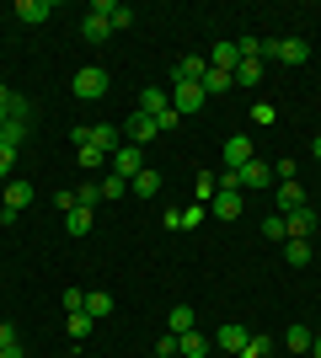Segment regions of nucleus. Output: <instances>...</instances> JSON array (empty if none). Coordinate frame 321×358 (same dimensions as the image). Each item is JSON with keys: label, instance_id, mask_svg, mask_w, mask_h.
Instances as JSON below:
<instances>
[{"label": "nucleus", "instance_id": "ea45409f", "mask_svg": "<svg viewBox=\"0 0 321 358\" xmlns=\"http://www.w3.org/2000/svg\"><path fill=\"white\" fill-rule=\"evenodd\" d=\"M177 123H183V113H177V107H166V113H161V118H155V129H161V134H171V129H177Z\"/></svg>", "mask_w": 321, "mask_h": 358}, {"label": "nucleus", "instance_id": "79ce46f5", "mask_svg": "<svg viewBox=\"0 0 321 358\" xmlns=\"http://www.w3.org/2000/svg\"><path fill=\"white\" fill-rule=\"evenodd\" d=\"M11 166H16V150L0 145V182H11Z\"/></svg>", "mask_w": 321, "mask_h": 358}, {"label": "nucleus", "instance_id": "9b49d317", "mask_svg": "<svg viewBox=\"0 0 321 358\" xmlns=\"http://www.w3.org/2000/svg\"><path fill=\"white\" fill-rule=\"evenodd\" d=\"M166 107H171V91H161V86H145V91H139V113H145V118H161Z\"/></svg>", "mask_w": 321, "mask_h": 358}, {"label": "nucleus", "instance_id": "473e14b6", "mask_svg": "<svg viewBox=\"0 0 321 358\" xmlns=\"http://www.w3.org/2000/svg\"><path fill=\"white\" fill-rule=\"evenodd\" d=\"M284 348H290V353H311V331L306 327H290V331H284Z\"/></svg>", "mask_w": 321, "mask_h": 358}, {"label": "nucleus", "instance_id": "f3484780", "mask_svg": "<svg viewBox=\"0 0 321 358\" xmlns=\"http://www.w3.org/2000/svg\"><path fill=\"white\" fill-rule=\"evenodd\" d=\"M204 353H209V337H204L199 327H193V331H183V337H177V358H204Z\"/></svg>", "mask_w": 321, "mask_h": 358}, {"label": "nucleus", "instance_id": "bb28decb", "mask_svg": "<svg viewBox=\"0 0 321 358\" xmlns=\"http://www.w3.org/2000/svg\"><path fill=\"white\" fill-rule=\"evenodd\" d=\"M92 145L102 150V155H113V150H118V129H113V123H97V129H92Z\"/></svg>", "mask_w": 321, "mask_h": 358}, {"label": "nucleus", "instance_id": "de8ad7c7", "mask_svg": "<svg viewBox=\"0 0 321 358\" xmlns=\"http://www.w3.org/2000/svg\"><path fill=\"white\" fill-rule=\"evenodd\" d=\"M311 155H316V161H321V134H316V139H311Z\"/></svg>", "mask_w": 321, "mask_h": 358}, {"label": "nucleus", "instance_id": "aec40b11", "mask_svg": "<svg viewBox=\"0 0 321 358\" xmlns=\"http://www.w3.org/2000/svg\"><path fill=\"white\" fill-rule=\"evenodd\" d=\"M230 80H236V86H241V91H252V86H257V80H262V59H241V64H236V70H230Z\"/></svg>", "mask_w": 321, "mask_h": 358}, {"label": "nucleus", "instance_id": "2eb2a0df", "mask_svg": "<svg viewBox=\"0 0 321 358\" xmlns=\"http://www.w3.org/2000/svg\"><path fill=\"white\" fill-rule=\"evenodd\" d=\"M273 59H284V64H306L311 59V43L306 38H278V54Z\"/></svg>", "mask_w": 321, "mask_h": 358}, {"label": "nucleus", "instance_id": "39448f33", "mask_svg": "<svg viewBox=\"0 0 321 358\" xmlns=\"http://www.w3.org/2000/svg\"><path fill=\"white\" fill-rule=\"evenodd\" d=\"M113 171H118L123 182H134L139 171H145V150H139V145H118V150H113Z\"/></svg>", "mask_w": 321, "mask_h": 358}, {"label": "nucleus", "instance_id": "6e6552de", "mask_svg": "<svg viewBox=\"0 0 321 358\" xmlns=\"http://www.w3.org/2000/svg\"><path fill=\"white\" fill-rule=\"evenodd\" d=\"M92 16H102V22H107L113 32L134 27V11H129V6H113V0H97V6H92Z\"/></svg>", "mask_w": 321, "mask_h": 358}, {"label": "nucleus", "instance_id": "b1692460", "mask_svg": "<svg viewBox=\"0 0 321 358\" xmlns=\"http://www.w3.org/2000/svg\"><path fill=\"white\" fill-rule=\"evenodd\" d=\"M27 134H32V123H11V118H6V129H0V145H6V150H22V145H27Z\"/></svg>", "mask_w": 321, "mask_h": 358}, {"label": "nucleus", "instance_id": "4468645a", "mask_svg": "<svg viewBox=\"0 0 321 358\" xmlns=\"http://www.w3.org/2000/svg\"><path fill=\"white\" fill-rule=\"evenodd\" d=\"M16 16H22L27 27H38V22L54 16V0H16Z\"/></svg>", "mask_w": 321, "mask_h": 358}, {"label": "nucleus", "instance_id": "dca6fc26", "mask_svg": "<svg viewBox=\"0 0 321 358\" xmlns=\"http://www.w3.org/2000/svg\"><path fill=\"white\" fill-rule=\"evenodd\" d=\"M268 182H273V166L252 155V161L241 166V187H268Z\"/></svg>", "mask_w": 321, "mask_h": 358}, {"label": "nucleus", "instance_id": "1a4fd4ad", "mask_svg": "<svg viewBox=\"0 0 321 358\" xmlns=\"http://www.w3.org/2000/svg\"><path fill=\"white\" fill-rule=\"evenodd\" d=\"M273 198H278V214L306 209V187H300V182H278V187H273Z\"/></svg>", "mask_w": 321, "mask_h": 358}, {"label": "nucleus", "instance_id": "09e8293b", "mask_svg": "<svg viewBox=\"0 0 321 358\" xmlns=\"http://www.w3.org/2000/svg\"><path fill=\"white\" fill-rule=\"evenodd\" d=\"M311 358H321V337H311Z\"/></svg>", "mask_w": 321, "mask_h": 358}, {"label": "nucleus", "instance_id": "ddd939ff", "mask_svg": "<svg viewBox=\"0 0 321 358\" xmlns=\"http://www.w3.org/2000/svg\"><path fill=\"white\" fill-rule=\"evenodd\" d=\"M204 70H209L204 54H183V59L171 64V80H204Z\"/></svg>", "mask_w": 321, "mask_h": 358}, {"label": "nucleus", "instance_id": "393cba45", "mask_svg": "<svg viewBox=\"0 0 321 358\" xmlns=\"http://www.w3.org/2000/svg\"><path fill=\"white\" fill-rule=\"evenodd\" d=\"M199 86H204V96H225V91L236 86V80H230L225 70H204V80H199Z\"/></svg>", "mask_w": 321, "mask_h": 358}, {"label": "nucleus", "instance_id": "f8f14e48", "mask_svg": "<svg viewBox=\"0 0 321 358\" xmlns=\"http://www.w3.org/2000/svg\"><path fill=\"white\" fill-rule=\"evenodd\" d=\"M246 343H252V337H246V327H236V321H225V327L214 331V348H225V353H241Z\"/></svg>", "mask_w": 321, "mask_h": 358}, {"label": "nucleus", "instance_id": "cd10ccee", "mask_svg": "<svg viewBox=\"0 0 321 358\" xmlns=\"http://www.w3.org/2000/svg\"><path fill=\"white\" fill-rule=\"evenodd\" d=\"M86 315H113V294H107V289H92V294H86Z\"/></svg>", "mask_w": 321, "mask_h": 358}, {"label": "nucleus", "instance_id": "0eeeda50", "mask_svg": "<svg viewBox=\"0 0 321 358\" xmlns=\"http://www.w3.org/2000/svg\"><path fill=\"white\" fill-rule=\"evenodd\" d=\"M220 155H225V171H241V166L252 161V139H246V134H230L225 145H220Z\"/></svg>", "mask_w": 321, "mask_h": 358}, {"label": "nucleus", "instance_id": "6ab92c4d", "mask_svg": "<svg viewBox=\"0 0 321 358\" xmlns=\"http://www.w3.org/2000/svg\"><path fill=\"white\" fill-rule=\"evenodd\" d=\"M236 64H241V54H236V43H214L209 48V70H236Z\"/></svg>", "mask_w": 321, "mask_h": 358}, {"label": "nucleus", "instance_id": "c03bdc74", "mask_svg": "<svg viewBox=\"0 0 321 358\" xmlns=\"http://www.w3.org/2000/svg\"><path fill=\"white\" fill-rule=\"evenodd\" d=\"M102 161H107V155H102L97 145H86V150H80V166H86V171H92V166H102Z\"/></svg>", "mask_w": 321, "mask_h": 358}, {"label": "nucleus", "instance_id": "f704fd0d", "mask_svg": "<svg viewBox=\"0 0 321 358\" xmlns=\"http://www.w3.org/2000/svg\"><path fill=\"white\" fill-rule=\"evenodd\" d=\"M268 353H273V337H252V343H246L236 358H268Z\"/></svg>", "mask_w": 321, "mask_h": 358}, {"label": "nucleus", "instance_id": "a18cd8bd", "mask_svg": "<svg viewBox=\"0 0 321 358\" xmlns=\"http://www.w3.org/2000/svg\"><path fill=\"white\" fill-rule=\"evenodd\" d=\"M54 209L70 214V209H76V193H70V187H59V193H54Z\"/></svg>", "mask_w": 321, "mask_h": 358}, {"label": "nucleus", "instance_id": "c9c22d12", "mask_svg": "<svg viewBox=\"0 0 321 358\" xmlns=\"http://www.w3.org/2000/svg\"><path fill=\"white\" fill-rule=\"evenodd\" d=\"M193 193H199V203H209V198L220 193V182H214V171H199V187H193Z\"/></svg>", "mask_w": 321, "mask_h": 358}, {"label": "nucleus", "instance_id": "20e7f679", "mask_svg": "<svg viewBox=\"0 0 321 358\" xmlns=\"http://www.w3.org/2000/svg\"><path fill=\"white\" fill-rule=\"evenodd\" d=\"M241 209H246V193H241V187H220V193L209 198V214H214V220H241Z\"/></svg>", "mask_w": 321, "mask_h": 358}, {"label": "nucleus", "instance_id": "4c0bfd02", "mask_svg": "<svg viewBox=\"0 0 321 358\" xmlns=\"http://www.w3.org/2000/svg\"><path fill=\"white\" fill-rule=\"evenodd\" d=\"M155 358H177V331H161V343H155Z\"/></svg>", "mask_w": 321, "mask_h": 358}, {"label": "nucleus", "instance_id": "8fccbe9b", "mask_svg": "<svg viewBox=\"0 0 321 358\" xmlns=\"http://www.w3.org/2000/svg\"><path fill=\"white\" fill-rule=\"evenodd\" d=\"M0 358H6V348H0Z\"/></svg>", "mask_w": 321, "mask_h": 358}, {"label": "nucleus", "instance_id": "f257e3e1", "mask_svg": "<svg viewBox=\"0 0 321 358\" xmlns=\"http://www.w3.org/2000/svg\"><path fill=\"white\" fill-rule=\"evenodd\" d=\"M70 91H76V102H102L107 96V70L102 64H80L76 80H70Z\"/></svg>", "mask_w": 321, "mask_h": 358}, {"label": "nucleus", "instance_id": "49530a36", "mask_svg": "<svg viewBox=\"0 0 321 358\" xmlns=\"http://www.w3.org/2000/svg\"><path fill=\"white\" fill-rule=\"evenodd\" d=\"M6 102H11V86H6V80H0V107H6Z\"/></svg>", "mask_w": 321, "mask_h": 358}, {"label": "nucleus", "instance_id": "e433bc0d", "mask_svg": "<svg viewBox=\"0 0 321 358\" xmlns=\"http://www.w3.org/2000/svg\"><path fill=\"white\" fill-rule=\"evenodd\" d=\"M236 54L241 59H262V38H236Z\"/></svg>", "mask_w": 321, "mask_h": 358}, {"label": "nucleus", "instance_id": "7ed1b4c3", "mask_svg": "<svg viewBox=\"0 0 321 358\" xmlns=\"http://www.w3.org/2000/svg\"><path fill=\"white\" fill-rule=\"evenodd\" d=\"M123 139L145 150V145H155V139H161V129H155V118H145V113H139V107H134V113L123 118Z\"/></svg>", "mask_w": 321, "mask_h": 358}, {"label": "nucleus", "instance_id": "2f4dec72", "mask_svg": "<svg viewBox=\"0 0 321 358\" xmlns=\"http://www.w3.org/2000/svg\"><path fill=\"white\" fill-rule=\"evenodd\" d=\"M284 257H290V268H306L311 262V241H284Z\"/></svg>", "mask_w": 321, "mask_h": 358}, {"label": "nucleus", "instance_id": "423d86ee", "mask_svg": "<svg viewBox=\"0 0 321 358\" xmlns=\"http://www.w3.org/2000/svg\"><path fill=\"white\" fill-rule=\"evenodd\" d=\"M27 203H32V182L27 177H11L6 187H0V209H16V214H22Z\"/></svg>", "mask_w": 321, "mask_h": 358}, {"label": "nucleus", "instance_id": "5701e85b", "mask_svg": "<svg viewBox=\"0 0 321 358\" xmlns=\"http://www.w3.org/2000/svg\"><path fill=\"white\" fill-rule=\"evenodd\" d=\"M129 193H139V198H155V193H161V171H150V166H145V171H139V177L129 182Z\"/></svg>", "mask_w": 321, "mask_h": 358}, {"label": "nucleus", "instance_id": "a19ab883", "mask_svg": "<svg viewBox=\"0 0 321 358\" xmlns=\"http://www.w3.org/2000/svg\"><path fill=\"white\" fill-rule=\"evenodd\" d=\"M204 224V203H193V209H183V230H199Z\"/></svg>", "mask_w": 321, "mask_h": 358}, {"label": "nucleus", "instance_id": "a211bd4d", "mask_svg": "<svg viewBox=\"0 0 321 358\" xmlns=\"http://www.w3.org/2000/svg\"><path fill=\"white\" fill-rule=\"evenodd\" d=\"M193 327H199V310H193V305H171L166 331H177V337H183V331H193Z\"/></svg>", "mask_w": 321, "mask_h": 358}, {"label": "nucleus", "instance_id": "58836bf2", "mask_svg": "<svg viewBox=\"0 0 321 358\" xmlns=\"http://www.w3.org/2000/svg\"><path fill=\"white\" fill-rule=\"evenodd\" d=\"M64 310H70V315L86 310V289H64Z\"/></svg>", "mask_w": 321, "mask_h": 358}, {"label": "nucleus", "instance_id": "9d476101", "mask_svg": "<svg viewBox=\"0 0 321 358\" xmlns=\"http://www.w3.org/2000/svg\"><path fill=\"white\" fill-rule=\"evenodd\" d=\"M284 224H290V241H311V230H316V209H294V214H284Z\"/></svg>", "mask_w": 321, "mask_h": 358}, {"label": "nucleus", "instance_id": "4be33fe9", "mask_svg": "<svg viewBox=\"0 0 321 358\" xmlns=\"http://www.w3.org/2000/svg\"><path fill=\"white\" fill-rule=\"evenodd\" d=\"M6 118H11V123H38V107H32L27 96H16V91H11V102H6Z\"/></svg>", "mask_w": 321, "mask_h": 358}, {"label": "nucleus", "instance_id": "72a5a7b5", "mask_svg": "<svg viewBox=\"0 0 321 358\" xmlns=\"http://www.w3.org/2000/svg\"><path fill=\"white\" fill-rule=\"evenodd\" d=\"M262 236H268V241H290V224H284V214H268V220H262Z\"/></svg>", "mask_w": 321, "mask_h": 358}, {"label": "nucleus", "instance_id": "f03ea898", "mask_svg": "<svg viewBox=\"0 0 321 358\" xmlns=\"http://www.w3.org/2000/svg\"><path fill=\"white\" fill-rule=\"evenodd\" d=\"M204 102H209V96H204V86L199 80H171V107H177V113H204Z\"/></svg>", "mask_w": 321, "mask_h": 358}, {"label": "nucleus", "instance_id": "7c9ffc66", "mask_svg": "<svg viewBox=\"0 0 321 358\" xmlns=\"http://www.w3.org/2000/svg\"><path fill=\"white\" fill-rule=\"evenodd\" d=\"M86 337H92V315H86V310H76V315H70V343H86Z\"/></svg>", "mask_w": 321, "mask_h": 358}, {"label": "nucleus", "instance_id": "c756f323", "mask_svg": "<svg viewBox=\"0 0 321 358\" xmlns=\"http://www.w3.org/2000/svg\"><path fill=\"white\" fill-rule=\"evenodd\" d=\"M97 187H102V198H107V203H118V198H123V193H129V182H123V177H118V171H107V177H102V182H97Z\"/></svg>", "mask_w": 321, "mask_h": 358}, {"label": "nucleus", "instance_id": "c85d7f7f", "mask_svg": "<svg viewBox=\"0 0 321 358\" xmlns=\"http://www.w3.org/2000/svg\"><path fill=\"white\" fill-rule=\"evenodd\" d=\"M64 230H70V236H86V230H92V209H80V203H76V209L64 214Z\"/></svg>", "mask_w": 321, "mask_h": 358}, {"label": "nucleus", "instance_id": "a878e982", "mask_svg": "<svg viewBox=\"0 0 321 358\" xmlns=\"http://www.w3.org/2000/svg\"><path fill=\"white\" fill-rule=\"evenodd\" d=\"M0 348H6V358H27V348H22V337H16L11 321H0Z\"/></svg>", "mask_w": 321, "mask_h": 358}, {"label": "nucleus", "instance_id": "37998d69", "mask_svg": "<svg viewBox=\"0 0 321 358\" xmlns=\"http://www.w3.org/2000/svg\"><path fill=\"white\" fill-rule=\"evenodd\" d=\"M278 118V113H273V107H268V102H257V107H252V123H262V129H268V123H273Z\"/></svg>", "mask_w": 321, "mask_h": 358}, {"label": "nucleus", "instance_id": "412c9836", "mask_svg": "<svg viewBox=\"0 0 321 358\" xmlns=\"http://www.w3.org/2000/svg\"><path fill=\"white\" fill-rule=\"evenodd\" d=\"M80 38H86V43H107V38H113V27H107L102 16L86 11V16H80Z\"/></svg>", "mask_w": 321, "mask_h": 358}]
</instances>
